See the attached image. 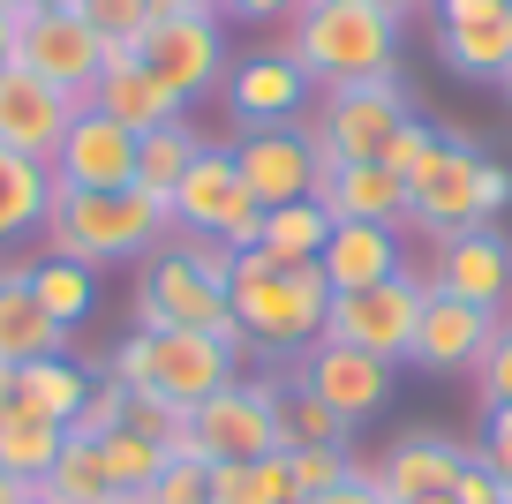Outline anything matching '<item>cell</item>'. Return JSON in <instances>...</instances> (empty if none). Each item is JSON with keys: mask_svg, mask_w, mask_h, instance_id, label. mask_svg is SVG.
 Here are the masks:
<instances>
[{"mask_svg": "<svg viewBox=\"0 0 512 504\" xmlns=\"http://www.w3.org/2000/svg\"><path fill=\"white\" fill-rule=\"evenodd\" d=\"M226 264L234 256L204 234H174L166 249H151L136 271V331H211L234 354H249L234 301H226Z\"/></svg>", "mask_w": 512, "mask_h": 504, "instance_id": "1", "label": "cell"}, {"mask_svg": "<svg viewBox=\"0 0 512 504\" xmlns=\"http://www.w3.org/2000/svg\"><path fill=\"white\" fill-rule=\"evenodd\" d=\"M46 256H68V264L98 271V264H136V256L166 249L174 234V211L144 189H113V196H91V189H61L53 181V211H46Z\"/></svg>", "mask_w": 512, "mask_h": 504, "instance_id": "2", "label": "cell"}, {"mask_svg": "<svg viewBox=\"0 0 512 504\" xmlns=\"http://www.w3.org/2000/svg\"><path fill=\"white\" fill-rule=\"evenodd\" d=\"M226 301H234V324H241L249 347L302 354L309 339H324L332 286H324L317 264H272L264 249H241L226 264Z\"/></svg>", "mask_w": 512, "mask_h": 504, "instance_id": "3", "label": "cell"}, {"mask_svg": "<svg viewBox=\"0 0 512 504\" xmlns=\"http://www.w3.org/2000/svg\"><path fill=\"white\" fill-rule=\"evenodd\" d=\"M287 61L324 91L400 76V23L384 16L377 0H324V8H302V23L287 38Z\"/></svg>", "mask_w": 512, "mask_h": 504, "instance_id": "4", "label": "cell"}, {"mask_svg": "<svg viewBox=\"0 0 512 504\" xmlns=\"http://www.w3.org/2000/svg\"><path fill=\"white\" fill-rule=\"evenodd\" d=\"M98 377L128 384V392H159L166 407L196 414L211 392H226L241 377V354L226 339H211V331H128Z\"/></svg>", "mask_w": 512, "mask_h": 504, "instance_id": "5", "label": "cell"}, {"mask_svg": "<svg viewBox=\"0 0 512 504\" xmlns=\"http://www.w3.org/2000/svg\"><path fill=\"white\" fill-rule=\"evenodd\" d=\"M166 211H174V234H204V241H219L226 256L256 249V234H264V211H256L249 189H241L234 143H204L196 166L181 174V189L166 196Z\"/></svg>", "mask_w": 512, "mask_h": 504, "instance_id": "6", "label": "cell"}, {"mask_svg": "<svg viewBox=\"0 0 512 504\" xmlns=\"http://www.w3.org/2000/svg\"><path fill=\"white\" fill-rule=\"evenodd\" d=\"M422 301H430V279H415V271L377 279V286H354V294H332V309H324V339L362 347V354H377V362L400 369L407 347H415Z\"/></svg>", "mask_w": 512, "mask_h": 504, "instance_id": "7", "label": "cell"}, {"mask_svg": "<svg viewBox=\"0 0 512 504\" xmlns=\"http://www.w3.org/2000/svg\"><path fill=\"white\" fill-rule=\"evenodd\" d=\"M16 68H31L38 83H53L76 106H91L98 76H106V46L83 23V8H31L16 23Z\"/></svg>", "mask_w": 512, "mask_h": 504, "instance_id": "8", "label": "cell"}, {"mask_svg": "<svg viewBox=\"0 0 512 504\" xmlns=\"http://www.w3.org/2000/svg\"><path fill=\"white\" fill-rule=\"evenodd\" d=\"M136 61H144L181 106H196V98L226 76V31H219V16H204V8H174V0H166L159 16H151L144 46H136Z\"/></svg>", "mask_w": 512, "mask_h": 504, "instance_id": "9", "label": "cell"}, {"mask_svg": "<svg viewBox=\"0 0 512 504\" xmlns=\"http://www.w3.org/2000/svg\"><path fill=\"white\" fill-rule=\"evenodd\" d=\"M279 392L287 384H264V377H234L226 392H211L189 414L196 452L211 467H226V459H272L279 452Z\"/></svg>", "mask_w": 512, "mask_h": 504, "instance_id": "10", "label": "cell"}, {"mask_svg": "<svg viewBox=\"0 0 512 504\" xmlns=\"http://www.w3.org/2000/svg\"><path fill=\"white\" fill-rule=\"evenodd\" d=\"M475 181H482V151L467 136H437V151L407 174V226L430 241H452L467 226H482Z\"/></svg>", "mask_w": 512, "mask_h": 504, "instance_id": "11", "label": "cell"}, {"mask_svg": "<svg viewBox=\"0 0 512 504\" xmlns=\"http://www.w3.org/2000/svg\"><path fill=\"white\" fill-rule=\"evenodd\" d=\"M294 392H309L317 407H332L339 422H377L384 399H392V362H377V354L362 347H339V339H309L302 354H294Z\"/></svg>", "mask_w": 512, "mask_h": 504, "instance_id": "12", "label": "cell"}, {"mask_svg": "<svg viewBox=\"0 0 512 504\" xmlns=\"http://www.w3.org/2000/svg\"><path fill=\"white\" fill-rule=\"evenodd\" d=\"M400 121H415V98L400 91V76H369V83H339V91L324 98V121H309V128H317L347 166H369V158L392 143Z\"/></svg>", "mask_w": 512, "mask_h": 504, "instance_id": "13", "label": "cell"}, {"mask_svg": "<svg viewBox=\"0 0 512 504\" xmlns=\"http://www.w3.org/2000/svg\"><path fill=\"white\" fill-rule=\"evenodd\" d=\"M234 166H241V189H249L256 211L309 204V196H317V151H309L302 121L294 128H241L234 136Z\"/></svg>", "mask_w": 512, "mask_h": 504, "instance_id": "14", "label": "cell"}, {"mask_svg": "<svg viewBox=\"0 0 512 504\" xmlns=\"http://www.w3.org/2000/svg\"><path fill=\"white\" fill-rule=\"evenodd\" d=\"M53 181H61V189H91V196L136 189V136H128L113 113L76 106L61 151H53Z\"/></svg>", "mask_w": 512, "mask_h": 504, "instance_id": "15", "label": "cell"}, {"mask_svg": "<svg viewBox=\"0 0 512 504\" xmlns=\"http://www.w3.org/2000/svg\"><path fill=\"white\" fill-rule=\"evenodd\" d=\"M68 121H76V98L38 83L31 68H0V151H23L38 166H53Z\"/></svg>", "mask_w": 512, "mask_h": 504, "instance_id": "16", "label": "cell"}, {"mask_svg": "<svg viewBox=\"0 0 512 504\" xmlns=\"http://www.w3.org/2000/svg\"><path fill=\"white\" fill-rule=\"evenodd\" d=\"M490 331H497V309H475V301H452V294L430 286L407 362L430 369V377H460V369H475L482 354H490Z\"/></svg>", "mask_w": 512, "mask_h": 504, "instance_id": "17", "label": "cell"}, {"mask_svg": "<svg viewBox=\"0 0 512 504\" xmlns=\"http://www.w3.org/2000/svg\"><path fill=\"white\" fill-rule=\"evenodd\" d=\"M437 294L452 301H475V309H505L512 294V241L497 226H467V234L437 241Z\"/></svg>", "mask_w": 512, "mask_h": 504, "instance_id": "18", "label": "cell"}, {"mask_svg": "<svg viewBox=\"0 0 512 504\" xmlns=\"http://www.w3.org/2000/svg\"><path fill=\"white\" fill-rule=\"evenodd\" d=\"M226 106L241 128H294L309 106V76L287 53H249L241 68H226Z\"/></svg>", "mask_w": 512, "mask_h": 504, "instance_id": "19", "label": "cell"}, {"mask_svg": "<svg viewBox=\"0 0 512 504\" xmlns=\"http://www.w3.org/2000/svg\"><path fill=\"white\" fill-rule=\"evenodd\" d=\"M467 467V444L445 437V429H407L392 452L369 467V482L384 489V504H407V497H445Z\"/></svg>", "mask_w": 512, "mask_h": 504, "instance_id": "20", "label": "cell"}, {"mask_svg": "<svg viewBox=\"0 0 512 504\" xmlns=\"http://www.w3.org/2000/svg\"><path fill=\"white\" fill-rule=\"evenodd\" d=\"M317 204L332 211V226H407V181L377 158L369 166H332Z\"/></svg>", "mask_w": 512, "mask_h": 504, "instance_id": "21", "label": "cell"}, {"mask_svg": "<svg viewBox=\"0 0 512 504\" xmlns=\"http://www.w3.org/2000/svg\"><path fill=\"white\" fill-rule=\"evenodd\" d=\"M317 271H324V286H332V294H354V286H377V279H400V271H407L400 226H332Z\"/></svg>", "mask_w": 512, "mask_h": 504, "instance_id": "22", "label": "cell"}, {"mask_svg": "<svg viewBox=\"0 0 512 504\" xmlns=\"http://www.w3.org/2000/svg\"><path fill=\"white\" fill-rule=\"evenodd\" d=\"M91 106H98V113H113L128 136H151V128H166V121H189V106H181V98L166 91V83L151 76L136 53H128V61H106V76H98Z\"/></svg>", "mask_w": 512, "mask_h": 504, "instance_id": "23", "label": "cell"}, {"mask_svg": "<svg viewBox=\"0 0 512 504\" xmlns=\"http://www.w3.org/2000/svg\"><path fill=\"white\" fill-rule=\"evenodd\" d=\"M46 354H68V331L38 309L31 279L23 271H0V362H46Z\"/></svg>", "mask_w": 512, "mask_h": 504, "instance_id": "24", "label": "cell"}, {"mask_svg": "<svg viewBox=\"0 0 512 504\" xmlns=\"http://www.w3.org/2000/svg\"><path fill=\"white\" fill-rule=\"evenodd\" d=\"M91 399V369L68 362V354H46V362H16V399L8 414H38V422H76V407Z\"/></svg>", "mask_w": 512, "mask_h": 504, "instance_id": "25", "label": "cell"}, {"mask_svg": "<svg viewBox=\"0 0 512 504\" xmlns=\"http://www.w3.org/2000/svg\"><path fill=\"white\" fill-rule=\"evenodd\" d=\"M46 211H53V166H38L23 151H0V241L38 234Z\"/></svg>", "mask_w": 512, "mask_h": 504, "instance_id": "26", "label": "cell"}, {"mask_svg": "<svg viewBox=\"0 0 512 504\" xmlns=\"http://www.w3.org/2000/svg\"><path fill=\"white\" fill-rule=\"evenodd\" d=\"M196 151H204V136H196L189 121H166V128H151V136H136V189L166 204V196L181 189V174L196 166Z\"/></svg>", "mask_w": 512, "mask_h": 504, "instance_id": "27", "label": "cell"}, {"mask_svg": "<svg viewBox=\"0 0 512 504\" xmlns=\"http://www.w3.org/2000/svg\"><path fill=\"white\" fill-rule=\"evenodd\" d=\"M324 241H332V211L309 196V204H279V211H264V234H256V249L272 256V264H317Z\"/></svg>", "mask_w": 512, "mask_h": 504, "instance_id": "28", "label": "cell"}, {"mask_svg": "<svg viewBox=\"0 0 512 504\" xmlns=\"http://www.w3.org/2000/svg\"><path fill=\"white\" fill-rule=\"evenodd\" d=\"M23 279H31L38 309H46L61 331H76L83 316L98 309V279H91L83 264H68V256H38V264H23Z\"/></svg>", "mask_w": 512, "mask_h": 504, "instance_id": "29", "label": "cell"}, {"mask_svg": "<svg viewBox=\"0 0 512 504\" xmlns=\"http://www.w3.org/2000/svg\"><path fill=\"white\" fill-rule=\"evenodd\" d=\"M38 497H46V504H113L121 489H113V474H106V459H98V444L68 437L61 459L46 467V482H38Z\"/></svg>", "mask_w": 512, "mask_h": 504, "instance_id": "30", "label": "cell"}, {"mask_svg": "<svg viewBox=\"0 0 512 504\" xmlns=\"http://www.w3.org/2000/svg\"><path fill=\"white\" fill-rule=\"evenodd\" d=\"M445 61L460 68V76H475V83H505V68H512V8L490 16V23L445 31Z\"/></svg>", "mask_w": 512, "mask_h": 504, "instance_id": "31", "label": "cell"}, {"mask_svg": "<svg viewBox=\"0 0 512 504\" xmlns=\"http://www.w3.org/2000/svg\"><path fill=\"white\" fill-rule=\"evenodd\" d=\"M211 504H294V474L287 459H226L211 467Z\"/></svg>", "mask_w": 512, "mask_h": 504, "instance_id": "32", "label": "cell"}, {"mask_svg": "<svg viewBox=\"0 0 512 504\" xmlns=\"http://www.w3.org/2000/svg\"><path fill=\"white\" fill-rule=\"evenodd\" d=\"M68 429L61 422H38V414H0V467L23 474V482H46V467L61 459Z\"/></svg>", "mask_w": 512, "mask_h": 504, "instance_id": "33", "label": "cell"}, {"mask_svg": "<svg viewBox=\"0 0 512 504\" xmlns=\"http://www.w3.org/2000/svg\"><path fill=\"white\" fill-rule=\"evenodd\" d=\"M83 8V23L98 31V46H106V61H128V53L144 46V31H151V16H159L166 0H76Z\"/></svg>", "mask_w": 512, "mask_h": 504, "instance_id": "34", "label": "cell"}, {"mask_svg": "<svg viewBox=\"0 0 512 504\" xmlns=\"http://www.w3.org/2000/svg\"><path fill=\"white\" fill-rule=\"evenodd\" d=\"M98 459H106V474H113V489H121V497H136V489H151V482L166 474V444L136 437V429L98 437Z\"/></svg>", "mask_w": 512, "mask_h": 504, "instance_id": "35", "label": "cell"}, {"mask_svg": "<svg viewBox=\"0 0 512 504\" xmlns=\"http://www.w3.org/2000/svg\"><path fill=\"white\" fill-rule=\"evenodd\" d=\"M294 474V504L302 497H332V489H347L354 474H362V459L347 452V444H302V452H279Z\"/></svg>", "mask_w": 512, "mask_h": 504, "instance_id": "36", "label": "cell"}, {"mask_svg": "<svg viewBox=\"0 0 512 504\" xmlns=\"http://www.w3.org/2000/svg\"><path fill=\"white\" fill-rule=\"evenodd\" d=\"M354 422H339L332 407H317L309 392H279V452H302V444H347Z\"/></svg>", "mask_w": 512, "mask_h": 504, "instance_id": "37", "label": "cell"}, {"mask_svg": "<svg viewBox=\"0 0 512 504\" xmlns=\"http://www.w3.org/2000/svg\"><path fill=\"white\" fill-rule=\"evenodd\" d=\"M128 422V384H113V377H91V399L76 407V422H68V437H83V444H98V437H113V429Z\"/></svg>", "mask_w": 512, "mask_h": 504, "instance_id": "38", "label": "cell"}, {"mask_svg": "<svg viewBox=\"0 0 512 504\" xmlns=\"http://www.w3.org/2000/svg\"><path fill=\"white\" fill-rule=\"evenodd\" d=\"M128 504H211V467L204 459H166V474L151 489H136Z\"/></svg>", "mask_w": 512, "mask_h": 504, "instance_id": "39", "label": "cell"}, {"mask_svg": "<svg viewBox=\"0 0 512 504\" xmlns=\"http://www.w3.org/2000/svg\"><path fill=\"white\" fill-rule=\"evenodd\" d=\"M475 377H482V414H490V407H512V316H497L490 354L475 362Z\"/></svg>", "mask_w": 512, "mask_h": 504, "instance_id": "40", "label": "cell"}, {"mask_svg": "<svg viewBox=\"0 0 512 504\" xmlns=\"http://www.w3.org/2000/svg\"><path fill=\"white\" fill-rule=\"evenodd\" d=\"M121 429H136V437H151V444H166V452H174V437L189 429V414L166 407L159 392H128V422H121Z\"/></svg>", "mask_w": 512, "mask_h": 504, "instance_id": "41", "label": "cell"}, {"mask_svg": "<svg viewBox=\"0 0 512 504\" xmlns=\"http://www.w3.org/2000/svg\"><path fill=\"white\" fill-rule=\"evenodd\" d=\"M430 151H437V128H430V121H400V128H392V143L377 151V166H392V174L407 181Z\"/></svg>", "mask_w": 512, "mask_h": 504, "instance_id": "42", "label": "cell"}, {"mask_svg": "<svg viewBox=\"0 0 512 504\" xmlns=\"http://www.w3.org/2000/svg\"><path fill=\"white\" fill-rule=\"evenodd\" d=\"M452 504H505V482H497V467L467 444V467H460V482H452Z\"/></svg>", "mask_w": 512, "mask_h": 504, "instance_id": "43", "label": "cell"}, {"mask_svg": "<svg viewBox=\"0 0 512 504\" xmlns=\"http://www.w3.org/2000/svg\"><path fill=\"white\" fill-rule=\"evenodd\" d=\"M475 452L497 467V482H505V497H512V407H490V414H482V444H475Z\"/></svg>", "mask_w": 512, "mask_h": 504, "instance_id": "44", "label": "cell"}, {"mask_svg": "<svg viewBox=\"0 0 512 504\" xmlns=\"http://www.w3.org/2000/svg\"><path fill=\"white\" fill-rule=\"evenodd\" d=\"M505 204H512V166L482 158V181H475V211H482V226H490V219H497Z\"/></svg>", "mask_w": 512, "mask_h": 504, "instance_id": "45", "label": "cell"}, {"mask_svg": "<svg viewBox=\"0 0 512 504\" xmlns=\"http://www.w3.org/2000/svg\"><path fill=\"white\" fill-rule=\"evenodd\" d=\"M512 0H437V31H460V23H490L505 16Z\"/></svg>", "mask_w": 512, "mask_h": 504, "instance_id": "46", "label": "cell"}, {"mask_svg": "<svg viewBox=\"0 0 512 504\" xmlns=\"http://www.w3.org/2000/svg\"><path fill=\"white\" fill-rule=\"evenodd\" d=\"M219 16H234V23H279V16H302V0H219Z\"/></svg>", "mask_w": 512, "mask_h": 504, "instance_id": "47", "label": "cell"}, {"mask_svg": "<svg viewBox=\"0 0 512 504\" xmlns=\"http://www.w3.org/2000/svg\"><path fill=\"white\" fill-rule=\"evenodd\" d=\"M302 504H384V489L369 482V467H362V474H354L347 489H332V497H302Z\"/></svg>", "mask_w": 512, "mask_h": 504, "instance_id": "48", "label": "cell"}, {"mask_svg": "<svg viewBox=\"0 0 512 504\" xmlns=\"http://www.w3.org/2000/svg\"><path fill=\"white\" fill-rule=\"evenodd\" d=\"M377 8H384L392 23H400V31H407L415 16H437V0H377Z\"/></svg>", "mask_w": 512, "mask_h": 504, "instance_id": "49", "label": "cell"}, {"mask_svg": "<svg viewBox=\"0 0 512 504\" xmlns=\"http://www.w3.org/2000/svg\"><path fill=\"white\" fill-rule=\"evenodd\" d=\"M31 497H38V482H23V474L0 467V504H31Z\"/></svg>", "mask_w": 512, "mask_h": 504, "instance_id": "50", "label": "cell"}, {"mask_svg": "<svg viewBox=\"0 0 512 504\" xmlns=\"http://www.w3.org/2000/svg\"><path fill=\"white\" fill-rule=\"evenodd\" d=\"M0 68H16V23L0 16Z\"/></svg>", "mask_w": 512, "mask_h": 504, "instance_id": "51", "label": "cell"}, {"mask_svg": "<svg viewBox=\"0 0 512 504\" xmlns=\"http://www.w3.org/2000/svg\"><path fill=\"white\" fill-rule=\"evenodd\" d=\"M31 8H38V0H0V16H8V23H23Z\"/></svg>", "mask_w": 512, "mask_h": 504, "instance_id": "52", "label": "cell"}, {"mask_svg": "<svg viewBox=\"0 0 512 504\" xmlns=\"http://www.w3.org/2000/svg\"><path fill=\"white\" fill-rule=\"evenodd\" d=\"M174 8H204V16H219V0H174Z\"/></svg>", "mask_w": 512, "mask_h": 504, "instance_id": "53", "label": "cell"}, {"mask_svg": "<svg viewBox=\"0 0 512 504\" xmlns=\"http://www.w3.org/2000/svg\"><path fill=\"white\" fill-rule=\"evenodd\" d=\"M407 504H452V489H445V497H407Z\"/></svg>", "mask_w": 512, "mask_h": 504, "instance_id": "54", "label": "cell"}, {"mask_svg": "<svg viewBox=\"0 0 512 504\" xmlns=\"http://www.w3.org/2000/svg\"><path fill=\"white\" fill-rule=\"evenodd\" d=\"M38 8H76V0H38Z\"/></svg>", "mask_w": 512, "mask_h": 504, "instance_id": "55", "label": "cell"}, {"mask_svg": "<svg viewBox=\"0 0 512 504\" xmlns=\"http://www.w3.org/2000/svg\"><path fill=\"white\" fill-rule=\"evenodd\" d=\"M302 8H324V0H302Z\"/></svg>", "mask_w": 512, "mask_h": 504, "instance_id": "56", "label": "cell"}, {"mask_svg": "<svg viewBox=\"0 0 512 504\" xmlns=\"http://www.w3.org/2000/svg\"><path fill=\"white\" fill-rule=\"evenodd\" d=\"M505 91H512V68H505Z\"/></svg>", "mask_w": 512, "mask_h": 504, "instance_id": "57", "label": "cell"}, {"mask_svg": "<svg viewBox=\"0 0 512 504\" xmlns=\"http://www.w3.org/2000/svg\"><path fill=\"white\" fill-rule=\"evenodd\" d=\"M31 504H46V497H31Z\"/></svg>", "mask_w": 512, "mask_h": 504, "instance_id": "58", "label": "cell"}, {"mask_svg": "<svg viewBox=\"0 0 512 504\" xmlns=\"http://www.w3.org/2000/svg\"><path fill=\"white\" fill-rule=\"evenodd\" d=\"M113 504H128V497H113Z\"/></svg>", "mask_w": 512, "mask_h": 504, "instance_id": "59", "label": "cell"}, {"mask_svg": "<svg viewBox=\"0 0 512 504\" xmlns=\"http://www.w3.org/2000/svg\"><path fill=\"white\" fill-rule=\"evenodd\" d=\"M505 504H512V497H505Z\"/></svg>", "mask_w": 512, "mask_h": 504, "instance_id": "60", "label": "cell"}]
</instances>
